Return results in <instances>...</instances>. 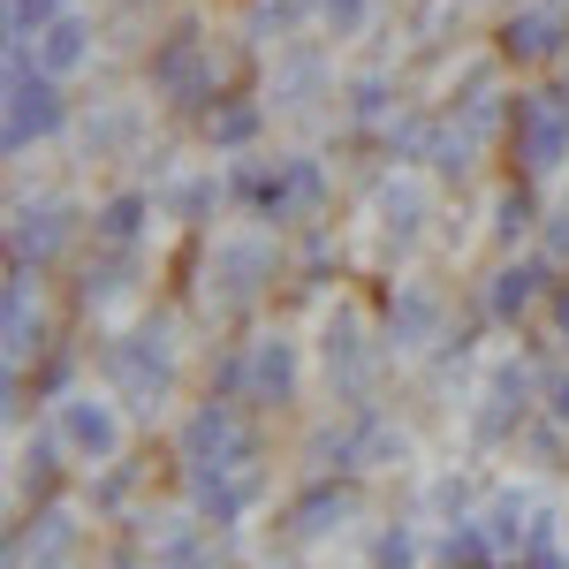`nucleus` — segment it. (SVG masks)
Segmentation results:
<instances>
[{"instance_id": "23", "label": "nucleus", "mask_w": 569, "mask_h": 569, "mask_svg": "<svg viewBox=\"0 0 569 569\" xmlns=\"http://www.w3.org/2000/svg\"><path fill=\"white\" fill-rule=\"evenodd\" d=\"M372 8H380V0H319V16H327V39H357Z\"/></svg>"}, {"instance_id": "26", "label": "nucleus", "mask_w": 569, "mask_h": 569, "mask_svg": "<svg viewBox=\"0 0 569 569\" xmlns=\"http://www.w3.org/2000/svg\"><path fill=\"white\" fill-rule=\"evenodd\" d=\"M547 410H555V418H562V426H569V372H562V380H555V388H547Z\"/></svg>"}, {"instance_id": "8", "label": "nucleus", "mask_w": 569, "mask_h": 569, "mask_svg": "<svg viewBox=\"0 0 569 569\" xmlns=\"http://www.w3.org/2000/svg\"><path fill=\"white\" fill-rule=\"evenodd\" d=\"M372 213H380V236H388L395 251H410V243L426 236V213H433V190H426L418 176H395V182H380Z\"/></svg>"}, {"instance_id": "1", "label": "nucleus", "mask_w": 569, "mask_h": 569, "mask_svg": "<svg viewBox=\"0 0 569 569\" xmlns=\"http://www.w3.org/2000/svg\"><path fill=\"white\" fill-rule=\"evenodd\" d=\"M69 122V99H61V77H46L31 61V46H8V152L39 144Z\"/></svg>"}, {"instance_id": "4", "label": "nucleus", "mask_w": 569, "mask_h": 569, "mask_svg": "<svg viewBox=\"0 0 569 569\" xmlns=\"http://www.w3.org/2000/svg\"><path fill=\"white\" fill-rule=\"evenodd\" d=\"M152 91L168 107H206L213 99V46L198 31H176V39L152 46Z\"/></svg>"}, {"instance_id": "9", "label": "nucleus", "mask_w": 569, "mask_h": 569, "mask_svg": "<svg viewBox=\"0 0 569 569\" xmlns=\"http://www.w3.org/2000/svg\"><path fill=\"white\" fill-rule=\"evenodd\" d=\"M213 273L228 297H251L259 281H273V236H220L213 243Z\"/></svg>"}, {"instance_id": "21", "label": "nucleus", "mask_w": 569, "mask_h": 569, "mask_svg": "<svg viewBox=\"0 0 569 569\" xmlns=\"http://www.w3.org/2000/svg\"><path fill=\"white\" fill-rule=\"evenodd\" d=\"M53 16H69V8L61 0H8V46H31Z\"/></svg>"}, {"instance_id": "14", "label": "nucleus", "mask_w": 569, "mask_h": 569, "mask_svg": "<svg viewBox=\"0 0 569 569\" xmlns=\"http://www.w3.org/2000/svg\"><path fill=\"white\" fill-rule=\"evenodd\" d=\"M144 220H152V190H122V198H107V206L91 213V236H99L107 251H130Z\"/></svg>"}, {"instance_id": "27", "label": "nucleus", "mask_w": 569, "mask_h": 569, "mask_svg": "<svg viewBox=\"0 0 569 569\" xmlns=\"http://www.w3.org/2000/svg\"><path fill=\"white\" fill-rule=\"evenodd\" d=\"M555 319H562V335H569V297H555Z\"/></svg>"}, {"instance_id": "19", "label": "nucleus", "mask_w": 569, "mask_h": 569, "mask_svg": "<svg viewBox=\"0 0 569 569\" xmlns=\"http://www.w3.org/2000/svg\"><path fill=\"white\" fill-rule=\"evenodd\" d=\"M395 77H357L350 84V122L357 130H380V122H395Z\"/></svg>"}, {"instance_id": "11", "label": "nucleus", "mask_w": 569, "mask_h": 569, "mask_svg": "<svg viewBox=\"0 0 569 569\" xmlns=\"http://www.w3.org/2000/svg\"><path fill=\"white\" fill-rule=\"evenodd\" d=\"M327 84H335V69H327L319 46H289V53L273 61V107H281V114H305L311 91H327Z\"/></svg>"}, {"instance_id": "10", "label": "nucleus", "mask_w": 569, "mask_h": 569, "mask_svg": "<svg viewBox=\"0 0 569 569\" xmlns=\"http://www.w3.org/2000/svg\"><path fill=\"white\" fill-rule=\"evenodd\" d=\"M388 342L395 350H426V342H440V289H426V281H402V289H395Z\"/></svg>"}, {"instance_id": "15", "label": "nucleus", "mask_w": 569, "mask_h": 569, "mask_svg": "<svg viewBox=\"0 0 569 569\" xmlns=\"http://www.w3.org/2000/svg\"><path fill=\"white\" fill-rule=\"evenodd\" d=\"M137 130H144V114H137L130 99H107V107H99V114L84 122V160H107V152H122Z\"/></svg>"}, {"instance_id": "22", "label": "nucleus", "mask_w": 569, "mask_h": 569, "mask_svg": "<svg viewBox=\"0 0 569 569\" xmlns=\"http://www.w3.org/2000/svg\"><path fill=\"white\" fill-rule=\"evenodd\" d=\"M493 236H501V243L531 236V190H525V182H517V190H501V206H493Z\"/></svg>"}, {"instance_id": "12", "label": "nucleus", "mask_w": 569, "mask_h": 569, "mask_svg": "<svg viewBox=\"0 0 569 569\" xmlns=\"http://www.w3.org/2000/svg\"><path fill=\"white\" fill-rule=\"evenodd\" d=\"M31 61H39L46 77H77L91 61V23L84 16H53L39 39H31Z\"/></svg>"}, {"instance_id": "25", "label": "nucleus", "mask_w": 569, "mask_h": 569, "mask_svg": "<svg viewBox=\"0 0 569 569\" xmlns=\"http://www.w3.org/2000/svg\"><path fill=\"white\" fill-rule=\"evenodd\" d=\"M372 562H380V569H410V562H418V539H410L402 525H395V531H380V547H372Z\"/></svg>"}, {"instance_id": "16", "label": "nucleus", "mask_w": 569, "mask_h": 569, "mask_svg": "<svg viewBox=\"0 0 569 569\" xmlns=\"http://www.w3.org/2000/svg\"><path fill=\"white\" fill-rule=\"evenodd\" d=\"M251 388L273 395V402H289V395H297V342L266 335L259 350H251Z\"/></svg>"}, {"instance_id": "2", "label": "nucleus", "mask_w": 569, "mask_h": 569, "mask_svg": "<svg viewBox=\"0 0 569 569\" xmlns=\"http://www.w3.org/2000/svg\"><path fill=\"white\" fill-rule=\"evenodd\" d=\"M107 380H114V395H122V402H137V410L168 402V388H176V342H168L160 327L107 342Z\"/></svg>"}, {"instance_id": "13", "label": "nucleus", "mask_w": 569, "mask_h": 569, "mask_svg": "<svg viewBox=\"0 0 569 569\" xmlns=\"http://www.w3.org/2000/svg\"><path fill=\"white\" fill-rule=\"evenodd\" d=\"M327 380H342L350 395L372 380V350H365V327H357L350 311H342V319L327 327Z\"/></svg>"}, {"instance_id": "24", "label": "nucleus", "mask_w": 569, "mask_h": 569, "mask_svg": "<svg viewBox=\"0 0 569 569\" xmlns=\"http://www.w3.org/2000/svg\"><path fill=\"white\" fill-rule=\"evenodd\" d=\"M350 517V501L342 493H319V501H305V525H297V539H319V531H335Z\"/></svg>"}, {"instance_id": "20", "label": "nucleus", "mask_w": 569, "mask_h": 569, "mask_svg": "<svg viewBox=\"0 0 569 569\" xmlns=\"http://www.w3.org/2000/svg\"><path fill=\"white\" fill-rule=\"evenodd\" d=\"M259 122H266L259 99H236V107H220V99H213V114H206V137H213V144H243V137H259Z\"/></svg>"}, {"instance_id": "18", "label": "nucleus", "mask_w": 569, "mask_h": 569, "mask_svg": "<svg viewBox=\"0 0 569 569\" xmlns=\"http://www.w3.org/2000/svg\"><path fill=\"white\" fill-rule=\"evenodd\" d=\"M77 555V517L69 509H46L39 531H31V569H61Z\"/></svg>"}, {"instance_id": "3", "label": "nucleus", "mask_w": 569, "mask_h": 569, "mask_svg": "<svg viewBox=\"0 0 569 569\" xmlns=\"http://www.w3.org/2000/svg\"><path fill=\"white\" fill-rule=\"evenodd\" d=\"M509 144H517L525 176H555L569 160V91H525L509 114Z\"/></svg>"}, {"instance_id": "7", "label": "nucleus", "mask_w": 569, "mask_h": 569, "mask_svg": "<svg viewBox=\"0 0 569 569\" xmlns=\"http://www.w3.org/2000/svg\"><path fill=\"white\" fill-rule=\"evenodd\" d=\"M61 440H69L84 463H114V448H122V418L107 410V395H61Z\"/></svg>"}, {"instance_id": "5", "label": "nucleus", "mask_w": 569, "mask_h": 569, "mask_svg": "<svg viewBox=\"0 0 569 569\" xmlns=\"http://www.w3.org/2000/svg\"><path fill=\"white\" fill-rule=\"evenodd\" d=\"M69 236H77V206L69 198H39V206H16L8 251H16V266H46Z\"/></svg>"}, {"instance_id": "6", "label": "nucleus", "mask_w": 569, "mask_h": 569, "mask_svg": "<svg viewBox=\"0 0 569 569\" xmlns=\"http://www.w3.org/2000/svg\"><path fill=\"white\" fill-rule=\"evenodd\" d=\"M501 53H509V61H555V53H569V8H562V0L509 8V23H501Z\"/></svg>"}, {"instance_id": "17", "label": "nucleus", "mask_w": 569, "mask_h": 569, "mask_svg": "<svg viewBox=\"0 0 569 569\" xmlns=\"http://www.w3.org/2000/svg\"><path fill=\"white\" fill-rule=\"evenodd\" d=\"M539 281H547L539 259H509L501 273H493V311H501V319H525V311L539 305Z\"/></svg>"}]
</instances>
